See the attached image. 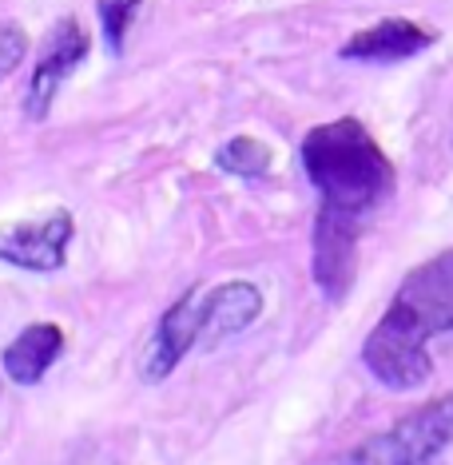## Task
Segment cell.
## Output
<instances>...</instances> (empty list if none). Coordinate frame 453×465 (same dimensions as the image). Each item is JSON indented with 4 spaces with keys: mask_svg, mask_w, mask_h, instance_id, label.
Listing matches in <instances>:
<instances>
[{
    "mask_svg": "<svg viewBox=\"0 0 453 465\" xmlns=\"http://www.w3.org/2000/svg\"><path fill=\"white\" fill-rule=\"evenodd\" d=\"M453 334V247L398 282L386 314L362 342V366L386 390H418L434 374L429 342Z\"/></svg>",
    "mask_w": 453,
    "mask_h": 465,
    "instance_id": "6da1fadb",
    "label": "cell"
},
{
    "mask_svg": "<svg viewBox=\"0 0 453 465\" xmlns=\"http://www.w3.org/2000/svg\"><path fill=\"white\" fill-rule=\"evenodd\" d=\"M299 155L310 187L330 207L366 215L378 203H386L394 192V163L382 152V143L370 135V128L354 115L310 128Z\"/></svg>",
    "mask_w": 453,
    "mask_h": 465,
    "instance_id": "7a4b0ae2",
    "label": "cell"
},
{
    "mask_svg": "<svg viewBox=\"0 0 453 465\" xmlns=\"http://www.w3.org/2000/svg\"><path fill=\"white\" fill-rule=\"evenodd\" d=\"M453 446V394H441L414 414L374 433L339 465H434Z\"/></svg>",
    "mask_w": 453,
    "mask_h": 465,
    "instance_id": "3957f363",
    "label": "cell"
},
{
    "mask_svg": "<svg viewBox=\"0 0 453 465\" xmlns=\"http://www.w3.org/2000/svg\"><path fill=\"white\" fill-rule=\"evenodd\" d=\"M358 239H362V215L322 203L314 219V282L330 302H342L358 274Z\"/></svg>",
    "mask_w": 453,
    "mask_h": 465,
    "instance_id": "277c9868",
    "label": "cell"
},
{
    "mask_svg": "<svg viewBox=\"0 0 453 465\" xmlns=\"http://www.w3.org/2000/svg\"><path fill=\"white\" fill-rule=\"evenodd\" d=\"M72 235H76V223H72L68 207H56L36 219H20V223H8L0 231V262H13L20 271L52 274L68 262Z\"/></svg>",
    "mask_w": 453,
    "mask_h": 465,
    "instance_id": "5b68a950",
    "label": "cell"
},
{
    "mask_svg": "<svg viewBox=\"0 0 453 465\" xmlns=\"http://www.w3.org/2000/svg\"><path fill=\"white\" fill-rule=\"evenodd\" d=\"M203 302H207V287L199 282V287H192L183 299H175L163 311V319L155 322L152 342H147L143 362H140L143 382H163V378H172L175 366L203 342Z\"/></svg>",
    "mask_w": 453,
    "mask_h": 465,
    "instance_id": "8992f818",
    "label": "cell"
},
{
    "mask_svg": "<svg viewBox=\"0 0 453 465\" xmlns=\"http://www.w3.org/2000/svg\"><path fill=\"white\" fill-rule=\"evenodd\" d=\"M84 56H88V33H84L72 16H64L48 33L44 48H40V56H36L33 76H28V92H25V115L28 120L33 124L48 120L60 88H64L72 72L84 64Z\"/></svg>",
    "mask_w": 453,
    "mask_h": 465,
    "instance_id": "52a82bcc",
    "label": "cell"
},
{
    "mask_svg": "<svg viewBox=\"0 0 453 465\" xmlns=\"http://www.w3.org/2000/svg\"><path fill=\"white\" fill-rule=\"evenodd\" d=\"M434 33L421 28L418 20H406V16H389V20H378V25L354 33L346 45L339 48L342 60H358V64H398V60H409L418 52H426L434 45Z\"/></svg>",
    "mask_w": 453,
    "mask_h": 465,
    "instance_id": "ba28073f",
    "label": "cell"
},
{
    "mask_svg": "<svg viewBox=\"0 0 453 465\" xmlns=\"http://www.w3.org/2000/svg\"><path fill=\"white\" fill-rule=\"evenodd\" d=\"M262 314V291L247 279L219 282L215 291L207 287L203 302V346H223L227 338L243 334L247 326H255Z\"/></svg>",
    "mask_w": 453,
    "mask_h": 465,
    "instance_id": "9c48e42d",
    "label": "cell"
},
{
    "mask_svg": "<svg viewBox=\"0 0 453 465\" xmlns=\"http://www.w3.org/2000/svg\"><path fill=\"white\" fill-rule=\"evenodd\" d=\"M64 354V331L56 322H28L13 342L0 354L5 374L20 386H36L40 378L56 366V358Z\"/></svg>",
    "mask_w": 453,
    "mask_h": 465,
    "instance_id": "30bf717a",
    "label": "cell"
},
{
    "mask_svg": "<svg viewBox=\"0 0 453 465\" xmlns=\"http://www.w3.org/2000/svg\"><path fill=\"white\" fill-rule=\"evenodd\" d=\"M271 160H275V152L262 140H255V135H235V140H227L215 152L219 172L239 175V179H262L271 172Z\"/></svg>",
    "mask_w": 453,
    "mask_h": 465,
    "instance_id": "8fae6325",
    "label": "cell"
},
{
    "mask_svg": "<svg viewBox=\"0 0 453 465\" xmlns=\"http://www.w3.org/2000/svg\"><path fill=\"white\" fill-rule=\"evenodd\" d=\"M143 0H96V16H100V28H103V40H108V52L120 56L123 52V40H128V28L135 13H140Z\"/></svg>",
    "mask_w": 453,
    "mask_h": 465,
    "instance_id": "7c38bea8",
    "label": "cell"
},
{
    "mask_svg": "<svg viewBox=\"0 0 453 465\" xmlns=\"http://www.w3.org/2000/svg\"><path fill=\"white\" fill-rule=\"evenodd\" d=\"M25 52H28V33L20 25H0V80L5 76H13V72L20 68V60H25Z\"/></svg>",
    "mask_w": 453,
    "mask_h": 465,
    "instance_id": "4fadbf2b",
    "label": "cell"
}]
</instances>
